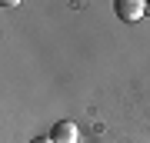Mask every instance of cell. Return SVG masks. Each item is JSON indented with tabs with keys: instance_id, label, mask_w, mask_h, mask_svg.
I'll use <instances>...</instances> for the list:
<instances>
[{
	"instance_id": "cell-1",
	"label": "cell",
	"mask_w": 150,
	"mask_h": 143,
	"mask_svg": "<svg viewBox=\"0 0 150 143\" xmlns=\"http://www.w3.org/2000/svg\"><path fill=\"white\" fill-rule=\"evenodd\" d=\"M113 10H117V17L123 23H137L140 17L147 13V7L140 4V0H117V4H113Z\"/></svg>"
},
{
	"instance_id": "cell-2",
	"label": "cell",
	"mask_w": 150,
	"mask_h": 143,
	"mask_svg": "<svg viewBox=\"0 0 150 143\" xmlns=\"http://www.w3.org/2000/svg\"><path fill=\"white\" fill-rule=\"evenodd\" d=\"M50 140L54 143H77L80 140V130H77V123H70V120H57L54 127H50Z\"/></svg>"
},
{
	"instance_id": "cell-3",
	"label": "cell",
	"mask_w": 150,
	"mask_h": 143,
	"mask_svg": "<svg viewBox=\"0 0 150 143\" xmlns=\"http://www.w3.org/2000/svg\"><path fill=\"white\" fill-rule=\"evenodd\" d=\"M30 143H54V140H50V137H33Z\"/></svg>"
}]
</instances>
